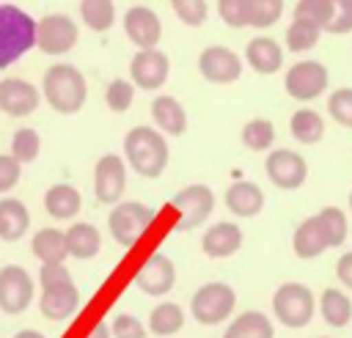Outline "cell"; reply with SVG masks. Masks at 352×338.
<instances>
[{"label":"cell","instance_id":"1","mask_svg":"<svg viewBox=\"0 0 352 338\" xmlns=\"http://www.w3.org/2000/svg\"><path fill=\"white\" fill-rule=\"evenodd\" d=\"M41 96L60 115H74L88 99V82L82 71L72 63H55L41 77Z\"/></svg>","mask_w":352,"mask_h":338},{"label":"cell","instance_id":"2","mask_svg":"<svg viewBox=\"0 0 352 338\" xmlns=\"http://www.w3.org/2000/svg\"><path fill=\"white\" fill-rule=\"evenodd\" d=\"M168 154L165 135L154 126H132L124 137V159L143 179H157L168 165Z\"/></svg>","mask_w":352,"mask_h":338},{"label":"cell","instance_id":"3","mask_svg":"<svg viewBox=\"0 0 352 338\" xmlns=\"http://www.w3.org/2000/svg\"><path fill=\"white\" fill-rule=\"evenodd\" d=\"M36 25L38 19L19 5L0 3V69L16 63L28 49L36 47Z\"/></svg>","mask_w":352,"mask_h":338},{"label":"cell","instance_id":"4","mask_svg":"<svg viewBox=\"0 0 352 338\" xmlns=\"http://www.w3.org/2000/svg\"><path fill=\"white\" fill-rule=\"evenodd\" d=\"M272 311H275V319L283 327L300 330V327H305L314 319V311H316L314 291L305 283L289 280L280 289H275V294H272Z\"/></svg>","mask_w":352,"mask_h":338},{"label":"cell","instance_id":"5","mask_svg":"<svg viewBox=\"0 0 352 338\" xmlns=\"http://www.w3.org/2000/svg\"><path fill=\"white\" fill-rule=\"evenodd\" d=\"M236 308V291L228 286V283H204L192 300H190V313L198 324H206V327H214V324H223L226 319H231Z\"/></svg>","mask_w":352,"mask_h":338},{"label":"cell","instance_id":"6","mask_svg":"<svg viewBox=\"0 0 352 338\" xmlns=\"http://www.w3.org/2000/svg\"><path fill=\"white\" fill-rule=\"evenodd\" d=\"M157 212L140 201H121L110 209L107 214V225H110V234L113 239L121 245V247H132L146 231L148 225L154 223Z\"/></svg>","mask_w":352,"mask_h":338},{"label":"cell","instance_id":"7","mask_svg":"<svg viewBox=\"0 0 352 338\" xmlns=\"http://www.w3.org/2000/svg\"><path fill=\"white\" fill-rule=\"evenodd\" d=\"M173 209L179 212L176 231H192L214 212V192L206 184H187L173 195Z\"/></svg>","mask_w":352,"mask_h":338},{"label":"cell","instance_id":"8","mask_svg":"<svg viewBox=\"0 0 352 338\" xmlns=\"http://www.w3.org/2000/svg\"><path fill=\"white\" fill-rule=\"evenodd\" d=\"M80 38L77 22L69 14H44L36 25V47L44 55H66Z\"/></svg>","mask_w":352,"mask_h":338},{"label":"cell","instance_id":"9","mask_svg":"<svg viewBox=\"0 0 352 338\" xmlns=\"http://www.w3.org/2000/svg\"><path fill=\"white\" fill-rule=\"evenodd\" d=\"M327 82H330V74L322 60H297L294 66H289L283 77L286 93L300 102L316 99L322 91H327Z\"/></svg>","mask_w":352,"mask_h":338},{"label":"cell","instance_id":"10","mask_svg":"<svg viewBox=\"0 0 352 338\" xmlns=\"http://www.w3.org/2000/svg\"><path fill=\"white\" fill-rule=\"evenodd\" d=\"M264 170L267 179L280 187V190H297L305 184L308 179V162L302 154L292 151V148H275L270 151V157L264 159Z\"/></svg>","mask_w":352,"mask_h":338},{"label":"cell","instance_id":"11","mask_svg":"<svg viewBox=\"0 0 352 338\" xmlns=\"http://www.w3.org/2000/svg\"><path fill=\"white\" fill-rule=\"evenodd\" d=\"M33 302V278L25 267L8 264L0 269V311L16 316Z\"/></svg>","mask_w":352,"mask_h":338},{"label":"cell","instance_id":"12","mask_svg":"<svg viewBox=\"0 0 352 338\" xmlns=\"http://www.w3.org/2000/svg\"><path fill=\"white\" fill-rule=\"evenodd\" d=\"M170 77V60L162 49H138L129 60V80L135 88L157 91Z\"/></svg>","mask_w":352,"mask_h":338},{"label":"cell","instance_id":"13","mask_svg":"<svg viewBox=\"0 0 352 338\" xmlns=\"http://www.w3.org/2000/svg\"><path fill=\"white\" fill-rule=\"evenodd\" d=\"M126 190V165L118 154L99 157L94 168V195L99 203H121V195Z\"/></svg>","mask_w":352,"mask_h":338},{"label":"cell","instance_id":"14","mask_svg":"<svg viewBox=\"0 0 352 338\" xmlns=\"http://www.w3.org/2000/svg\"><path fill=\"white\" fill-rule=\"evenodd\" d=\"M198 71L214 85H228L242 77V58L228 47L212 44L198 55Z\"/></svg>","mask_w":352,"mask_h":338},{"label":"cell","instance_id":"15","mask_svg":"<svg viewBox=\"0 0 352 338\" xmlns=\"http://www.w3.org/2000/svg\"><path fill=\"white\" fill-rule=\"evenodd\" d=\"M124 33L138 49H157L162 38V22L148 5H129L124 14Z\"/></svg>","mask_w":352,"mask_h":338},{"label":"cell","instance_id":"16","mask_svg":"<svg viewBox=\"0 0 352 338\" xmlns=\"http://www.w3.org/2000/svg\"><path fill=\"white\" fill-rule=\"evenodd\" d=\"M176 283V267L165 253H151L135 272V286L148 297H162Z\"/></svg>","mask_w":352,"mask_h":338},{"label":"cell","instance_id":"17","mask_svg":"<svg viewBox=\"0 0 352 338\" xmlns=\"http://www.w3.org/2000/svg\"><path fill=\"white\" fill-rule=\"evenodd\" d=\"M38 102H41V88H36L33 82H28L22 77L0 80V113H6L11 118H25V115L36 113Z\"/></svg>","mask_w":352,"mask_h":338},{"label":"cell","instance_id":"18","mask_svg":"<svg viewBox=\"0 0 352 338\" xmlns=\"http://www.w3.org/2000/svg\"><path fill=\"white\" fill-rule=\"evenodd\" d=\"M80 305V291L74 286V280H66V283H55V286H47L41 289V297H38V311L44 319L50 322H63L69 319Z\"/></svg>","mask_w":352,"mask_h":338},{"label":"cell","instance_id":"19","mask_svg":"<svg viewBox=\"0 0 352 338\" xmlns=\"http://www.w3.org/2000/svg\"><path fill=\"white\" fill-rule=\"evenodd\" d=\"M242 247V228L236 223H214L201 236V250L209 258H228Z\"/></svg>","mask_w":352,"mask_h":338},{"label":"cell","instance_id":"20","mask_svg":"<svg viewBox=\"0 0 352 338\" xmlns=\"http://www.w3.org/2000/svg\"><path fill=\"white\" fill-rule=\"evenodd\" d=\"M151 118H154V129H160L162 135L179 137V135L187 132V113H184V104L176 96L160 93L151 102Z\"/></svg>","mask_w":352,"mask_h":338},{"label":"cell","instance_id":"21","mask_svg":"<svg viewBox=\"0 0 352 338\" xmlns=\"http://www.w3.org/2000/svg\"><path fill=\"white\" fill-rule=\"evenodd\" d=\"M245 60L258 74H275L283 66V47L270 36H256L245 47Z\"/></svg>","mask_w":352,"mask_h":338},{"label":"cell","instance_id":"22","mask_svg":"<svg viewBox=\"0 0 352 338\" xmlns=\"http://www.w3.org/2000/svg\"><path fill=\"white\" fill-rule=\"evenodd\" d=\"M226 209L234 217H256L264 209V190L253 181H234L226 190Z\"/></svg>","mask_w":352,"mask_h":338},{"label":"cell","instance_id":"23","mask_svg":"<svg viewBox=\"0 0 352 338\" xmlns=\"http://www.w3.org/2000/svg\"><path fill=\"white\" fill-rule=\"evenodd\" d=\"M44 209L52 220H74L82 209V198H80L77 187L60 181L44 192Z\"/></svg>","mask_w":352,"mask_h":338},{"label":"cell","instance_id":"24","mask_svg":"<svg viewBox=\"0 0 352 338\" xmlns=\"http://www.w3.org/2000/svg\"><path fill=\"white\" fill-rule=\"evenodd\" d=\"M30 253L41 264H63L69 258V245H66V231L60 228H41L33 234Z\"/></svg>","mask_w":352,"mask_h":338},{"label":"cell","instance_id":"25","mask_svg":"<svg viewBox=\"0 0 352 338\" xmlns=\"http://www.w3.org/2000/svg\"><path fill=\"white\" fill-rule=\"evenodd\" d=\"M30 228V212L16 198L0 201V239L3 242H19Z\"/></svg>","mask_w":352,"mask_h":338},{"label":"cell","instance_id":"26","mask_svg":"<svg viewBox=\"0 0 352 338\" xmlns=\"http://www.w3.org/2000/svg\"><path fill=\"white\" fill-rule=\"evenodd\" d=\"M292 247H294V256L297 258H316V256H322L324 250H327V239H324V234H322V225H319V217L314 214V217H305L300 225H297V231H294V236H292Z\"/></svg>","mask_w":352,"mask_h":338},{"label":"cell","instance_id":"27","mask_svg":"<svg viewBox=\"0 0 352 338\" xmlns=\"http://www.w3.org/2000/svg\"><path fill=\"white\" fill-rule=\"evenodd\" d=\"M66 245H69V256L72 258L88 261V258L99 256V250H102V234L91 223H72L66 228Z\"/></svg>","mask_w":352,"mask_h":338},{"label":"cell","instance_id":"28","mask_svg":"<svg viewBox=\"0 0 352 338\" xmlns=\"http://www.w3.org/2000/svg\"><path fill=\"white\" fill-rule=\"evenodd\" d=\"M223 338H275V330H272V322L267 313L261 311H245L239 313L228 330L223 333Z\"/></svg>","mask_w":352,"mask_h":338},{"label":"cell","instance_id":"29","mask_svg":"<svg viewBox=\"0 0 352 338\" xmlns=\"http://www.w3.org/2000/svg\"><path fill=\"white\" fill-rule=\"evenodd\" d=\"M289 132L297 143H305V146H314L324 137V118L311 110V107H302L297 113H292L289 118Z\"/></svg>","mask_w":352,"mask_h":338},{"label":"cell","instance_id":"30","mask_svg":"<svg viewBox=\"0 0 352 338\" xmlns=\"http://www.w3.org/2000/svg\"><path fill=\"white\" fill-rule=\"evenodd\" d=\"M319 313L330 327H346L352 322V300L341 289H324L319 297Z\"/></svg>","mask_w":352,"mask_h":338},{"label":"cell","instance_id":"31","mask_svg":"<svg viewBox=\"0 0 352 338\" xmlns=\"http://www.w3.org/2000/svg\"><path fill=\"white\" fill-rule=\"evenodd\" d=\"M184 327V311L176 302H160L148 313V333L160 338H170Z\"/></svg>","mask_w":352,"mask_h":338},{"label":"cell","instance_id":"32","mask_svg":"<svg viewBox=\"0 0 352 338\" xmlns=\"http://www.w3.org/2000/svg\"><path fill=\"white\" fill-rule=\"evenodd\" d=\"M80 19L94 33H107L116 22V5L110 0H82L80 3Z\"/></svg>","mask_w":352,"mask_h":338},{"label":"cell","instance_id":"33","mask_svg":"<svg viewBox=\"0 0 352 338\" xmlns=\"http://www.w3.org/2000/svg\"><path fill=\"white\" fill-rule=\"evenodd\" d=\"M319 225H322V234L327 239V247H341L346 242V234H349V220L346 214L338 209V206H324L319 214Z\"/></svg>","mask_w":352,"mask_h":338},{"label":"cell","instance_id":"34","mask_svg":"<svg viewBox=\"0 0 352 338\" xmlns=\"http://www.w3.org/2000/svg\"><path fill=\"white\" fill-rule=\"evenodd\" d=\"M242 143L250 151H267L275 143V124L270 118H250L242 126Z\"/></svg>","mask_w":352,"mask_h":338},{"label":"cell","instance_id":"35","mask_svg":"<svg viewBox=\"0 0 352 338\" xmlns=\"http://www.w3.org/2000/svg\"><path fill=\"white\" fill-rule=\"evenodd\" d=\"M333 14H336V0H302L294 5V19L311 22L319 30H324L330 25Z\"/></svg>","mask_w":352,"mask_h":338},{"label":"cell","instance_id":"36","mask_svg":"<svg viewBox=\"0 0 352 338\" xmlns=\"http://www.w3.org/2000/svg\"><path fill=\"white\" fill-rule=\"evenodd\" d=\"M38 151H41V135L36 129L22 126V129L14 132V137H11V157L16 162H22V165L25 162H36Z\"/></svg>","mask_w":352,"mask_h":338},{"label":"cell","instance_id":"37","mask_svg":"<svg viewBox=\"0 0 352 338\" xmlns=\"http://www.w3.org/2000/svg\"><path fill=\"white\" fill-rule=\"evenodd\" d=\"M322 30L311 22H302V19H292V25L286 27V47L292 52H305L311 47H316Z\"/></svg>","mask_w":352,"mask_h":338},{"label":"cell","instance_id":"38","mask_svg":"<svg viewBox=\"0 0 352 338\" xmlns=\"http://www.w3.org/2000/svg\"><path fill=\"white\" fill-rule=\"evenodd\" d=\"M104 102H107V107L113 113H126L132 107V102H135V85H132V80L116 77L107 85V91H104Z\"/></svg>","mask_w":352,"mask_h":338},{"label":"cell","instance_id":"39","mask_svg":"<svg viewBox=\"0 0 352 338\" xmlns=\"http://www.w3.org/2000/svg\"><path fill=\"white\" fill-rule=\"evenodd\" d=\"M327 113L336 124L352 129V88H338L327 96Z\"/></svg>","mask_w":352,"mask_h":338},{"label":"cell","instance_id":"40","mask_svg":"<svg viewBox=\"0 0 352 338\" xmlns=\"http://www.w3.org/2000/svg\"><path fill=\"white\" fill-rule=\"evenodd\" d=\"M217 14L231 27H250V0H220Z\"/></svg>","mask_w":352,"mask_h":338},{"label":"cell","instance_id":"41","mask_svg":"<svg viewBox=\"0 0 352 338\" xmlns=\"http://www.w3.org/2000/svg\"><path fill=\"white\" fill-rule=\"evenodd\" d=\"M283 3L280 0H250V27H270L280 19Z\"/></svg>","mask_w":352,"mask_h":338},{"label":"cell","instance_id":"42","mask_svg":"<svg viewBox=\"0 0 352 338\" xmlns=\"http://www.w3.org/2000/svg\"><path fill=\"white\" fill-rule=\"evenodd\" d=\"M173 14H176L184 25L198 27V25H204L209 8H206L204 0H173Z\"/></svg>","mask_w":352,"mask_h":338},{"label":"cell","instance_id":"43","mask_svg":"<svg viewBox=\"0 0 352 338\" xmlns=\"http://www.w3.org/2000/svg\"><path fill=\"white\" fill-rule=\"evenodd\" d=\"M110 333H113V338H143V335H148L143 330V322L132 313H118L110 324Z\"/></svg>","mask_w":352,"mask_h":338},{"label":"cell","instance_id":"44","mask_svg":"<svg viewBox=\"0 0 352 338\" xmlns=\"http://www.w3.org/2000/svg\"><path fill=\"white\" fill-rule=\"evenodd\" d=\"M22 179V162H16L11 154H0V195L14 190Z\"/></svg>","mask_w":352,"mask_h":338},{"label":"cell","instance_id":"45","mask_svg":"<svg viewBox=\"0 0 352 338\" xmlns=\"http://www.w3.org/2000/svg\"><path fill=\"white\" fill-rule=\"evenodd\" d=\"M327 33H336V36H344L352 30V0H341L336 3V14L330 19V25L324 27Z\"/></svg>","mask_w":352,"mask_h":338},{"label":"cell","instance_id":"46","mask_svg":"<svg viewBox=\"0 0 352 338\" xmlns=\"http://www.w3.org/2000/svg\"><path fill=\"white\" fill-rule=\"evenodd\" d=\"M66 280H72V272H69L63 264H41V269H38V283H41V289L55 286V283H66Z\"/></svg>","mask_w":352,"mask_h":338},{"label":"cell","instance_id":"47","mask_svg":"<svg viewBox=\"0 0 352 338\" xmlns=\"http://www.w3.org/2000/svg\"><path fill=\"white\" fill-rule=\"evenodd\" d=\"M336 275H338L341 286L352 289V250H349V253H344V256L336 261Z\"/></svg>","mask_w":352,"mask_h":338},{"label":"cell","instance_id":"48","mask_svg":"<svg viewBox=\"0 0 352 338\" xmlns=\"http://www.w3.org/2000/svg\"><path fill=\"white\" fill-rule=\"evenodd\" d=\"M85 338H113V333H110V324H104V322L94 324V327H91V333H85Z\"/></svg>","mask_w":352,"mask_h":338},{"label":"cell","instance_id":"49","mask_svg":"<svg viewBox=\"0 0 352 338\" xmlns=\"http://www.w3.org/2000/svg\"><path fill=\"white\" fill-rule=\"evenodd\" d=\"M14 338H47L44 333H38V330H19Z\"/></svg>","mask_w":352,"mask_h":338},{"label":"cell","instance_id":"50","mask_svg":"<svg viewBox=\"0 0 352 338\" xmlns=\"http://www.w3.org/2000/svg\"><path fill=\"white\" fill-rule=\"evenodd\" d=\"M349 212H352V192H349Z\"/></svg>","mask_w":352,"mask_h":338},{"label":"cell","instance_id":"51","mask_svg":"<svg viewBox=\"0 0 352 338\" xmlns=\"http://www.w3.org/2000/svg\"><path fill=\"white\" fill-rule=\"evenodd\" d=\"M319 338H327V335H319Z\"/></svg>","mask_w":352,"mask_h":338}]
</instances>
